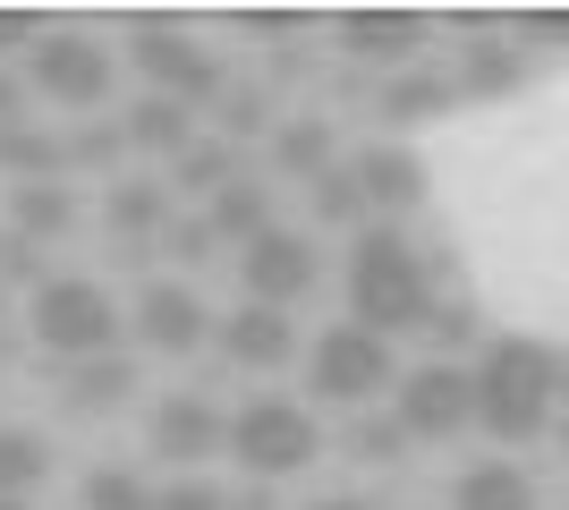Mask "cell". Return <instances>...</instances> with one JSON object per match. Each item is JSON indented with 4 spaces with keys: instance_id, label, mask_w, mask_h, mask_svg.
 Here are the masks:
<instances>
[{
    "instance_id": "obj_1",
    "label": "cell",
    "mask_w": 569,
    "mask_h": 510,
    "mask_svg": "<svg viewBox=\"0 0 569 510\" xmlns=\"http://www.w3.org/2000/svg\"><path fill=\"white\" fill-rule=\"evenodd\" d=\"M349 316L375 340L426 332L433 323V256H417L391 221H366L349 247Z\"/></svg>"
},
{
    "instance_id": "obj_2",
    "label": "cell",
    "mask_w": 569,
    "mask_h": 510,
    "mask_svg": "<svg viewBox=\"0 0 569 510\" xmlns=\"http://www.w3.org/2000/svg\"><path fill=\"white\" fill-rule=\"evenodd\" d=\"M552 391H561V358H552L545 340H493L485 366H476V426L501 434V442L545 434Z\"/></svg>"
},
{
    "instance_id": "obj_3",
    "label": "cell",
    "mask_w": 569,
    "mask_h": 510,
    "mask_svg": "<svg viewBox=\"0 0 569 510\" xmlns=\"http://www.w3.org/2000/svg\"><path fill=\"white\" fill-rule=\"evenodd\" d=\"M34 349L60 366H86V358H119V307L102 281H77V272H51L34 290Z\"/></svg>"
},
{
    "instance_id": "obj_4",
    "label": "cell",
    "mask_w": 569,
    "mask_h": 510,
    "mask_svg": "<svg viewBox=\"0 0 569 510\" xmlns=\"http://www.w3.org/2000/svg\"><path fill=\"white\" fill-rule=\"evenodd\" d=\"M230 460L256 477V486H272V477H298V468L323 460V426H315V409H298V400H247V409L230 417Z\"/></svg>"
},
{
    "instance_id": "obj_5",
    "label": "cell",
    "mask_w": 569,
    "mask_h": 510,
    "mask_svg": "<svg viewBox=\"0 0 569 510\" xmlns=\"http://www.w3.org/2000/svg\"><path fill=\"white\" fill-rule=\"evenodd\" d=\"M307 391L332 400V409H366L391 391V340H375L366 323H332V332L307 349Z\"/></svg>"
},
{
    "instance_id": "obj_6",
    "label": "cell",
    "mask_w": 569,
    "mask_h": 510,
    "mask_svg": "<svg viewBox=\"0 0 569 510\" xmlns=\"http://www.w3.org/2000/svg\"><path fill=\"white\" fill-rule=\"evenodd\" d=\"M26 86L43 102H60V111H94L111 94V51L94 34H77V26H51L43 43L26 51Z\"/></svg>"
},
{
    "instance_id": "obj_7",
    "label": "cell",
    "mask_w": 569,
    "mask_h": 510,
    "mask_svg": "<svg viewBox=\"0 0 569 510\" xmlns=\"http://www.w3.org/2000/svg\"><path fill=\"white\" fill-rule=\"evenodd\" d=\"M400 434H417V442H442V434H459L476 417V374L468 366H451V358H433V366H417V374H400Z\"/></svg>"
},
{
    "instance_id": "obj_8",
    "label": "cell",
    "mask_w": 569,
    "mask_h": 510,
    "mask_svg": "<svg viewBox=\"0 0 569 510\" xmlns=\"http://www.w3.org/2000/svg\"><path fill=\"white\" fill-rule=\"evenodd\" d=\"M128 60H137L144 77H153V94H170V102H213L221 94V60L196 34H179V26H137V43H128Z\"/></svg>"
},
{
    "instance_id": "obj_9",
    "label": "cell",
    "mask_w": 569,
    "mask_h": 510,
    "mask_svg": "<svg viewBox=\"0 0 569 510\" xmlns=\"http://www.w3.org/2000/svg\"><path fill=\"white\" fill-rule=\"evenodd\" d=\"M238 281H247V307H281L289 316V298L315 290V239H298V230L272 221L256 247H238Z\"/></svg>"
},
{
    "instance_id": "obj_10",
    "label": "cell",
    "mask_w": 569,
    "mask_h": 510,
    "mask_svg": "<svg viewBox=\"0 0 569 510\" xmlns=\"http://www.w3.org/2000/svg\"><path fill=\"white\" fill-rule=\"evenodd\" d=\"M221 442H230V417L204 391H170L162 409H153V460H179L196 477V460H213Z\"/></svg>"
},
{
    "instance_id": "obj_11",
    "label": "cell",
    "mask_w": 569,
    "mask_h": 510,
    "mask_svg": "<svg viewBox=\"0 0 569 510\" xmlns=\"http://www.w3.org/2000/svg\"><path fill=\"white\" fill-rule=\"evenodd\" d=\"M213 332V316H204V298L188 290V281H153V290L137 298V340L144 349H162V358H196V340Z\"/></svg>"
},
{
    "instance_id": "obj_12",
    "label": "cell",
    "mask_w": 569,
    "mask_h": 510,
    "mask_svg": "<svg viewBox=\"0 0 569 510\" xmlns=\"http://www.w3.org/2000/svg\"><path fill=\"white\" fill-rule=\"evenodd\" d=\"M340 43H349L357 60H400V69H417L426 18H417V9H340Z\"/></svg>"
},
{
    "instance_id": "obj_13",
    "label": "cell",
    "mask_w": 569,
    "mask_h": 510,
    "mask_svg": "<svg viewBox=\"0 0 569 510\" xmlns=\"http://www.w3.org/2000/svg\"><path fill=\"white\" fill-rule=\"evenodd\" d=\"M221 358L272 374V366L298 358V323H289L281 307H238V316H221Z\"/></svg>"
},
{
    "instance_id": "obj_14",
    "label": "cell",
    "mask_w": 569,
    "mask_h": 510,
    "mask_svg": "<svg viewBox=\"0 0 569 510\" xmlns=\"http://www.w3.org/2000/svg\"><path fill=\"white\" fill-rule=\"evenodd\" d=\"M349 170H357V188H366L375 213H417V204H426V162L408 146H366Z\"/></svg>"
},
{
    "instance_id": "obj_15",
    "label": "cell",
    "mask_w": 569,
    "mask_h": 510,
    "mask_svg": "<svg viewBox=\"0 0 569 510\" xmlns=\"http://www.w3.org/2000/svg\"><path fill=\"white\" fill-rule=\"evenodd\" d=\"M69 221H77V196L60 188V179H34V188H9V239L43 247V239H60Z\"/></svg>"
},
{
    "instance_id": "obj_16",
    "label": "cell",
    "mask_w": 569,
    "mask_h": 510,
    "mask_svg": "<svg viewBox=\"0 0 569 510\" xmlns=\"http://www.w3.org/2000/svg\"><path fill=\"white\" fill-rule=\"evenodd\" d=\"M60 391H69V409H77V417H102V409H119V400L137 391V366H128V358H86V366H60Z\"/></svg>"
},
{
    "instance_id": "obj_17",
    "label": "cell",
    "mask_w": 569,
    "mask_h": 510,
    "mask_svg": "<svg viewBox=\"0 0 569 510\" xmlns=\"http://www.w3.org/2000/svg\"><path fill=\"white\" fill-rule=\"evenodd\" d=\"M128 146L170 153V162H179V153L196 146V111H188V102H170V94H144L137 111H128Z\"/></svg>"
},
{
    "instance_id": "obj_18",
    "label": "cell",
    "mask_w": 569,
    "mask_h": 510,
    "mask_svg": "<svg viewBox=\"0 0 569 510\" xmlns=\"http://www.w3.org/2000/svg\"><path fill=\"white\" fill-rule=\"evenodd\" d=\"M221 230V239H238V247H256L263 230H272V188H263V179H247V170H238L230 188L213 196V213H204Z\"/></svg>"
},
{
    "instance_id": "obj_19",
    "label": "cell",
    "mask_w": 569,
    "mask_h": 510,
    "mask_svg": "<svg viewBox=\"0 0 569 510\" xmlns=\"http://www.w3.org/2000/svg\"><path fill=\"white\" fill-rule=\"evenodd\" d=\"M451 510H536V486H527L510 460H485L451 486Z\"/></svg>"
},
{
    "instance_id": "obj_20",
    "label": "cell",
    "mask_w": 569,
    "mask_h": 510,
    "mask_svg": "<svg viewBox=\"0 0 569 510\" xmlns=\"http://www.w3.org/2000/svg\"><path fill=\"white\" fill-rule=\"evenodd\" d=\"M527 77V51L519 43H493V34H476L468 51H459V94H510Z\"/></svg>"
},
{
    "instance_id": "obj_21",
    "label": "cell",
    "mask_w": 569,
    "mask_h": 510,
    "mask_svg": "<svg viewBox=\"0 0 569 510\" xmlns=\"http://www.w3.org/2000/svg\"><path fill=\"white\" fill-rule=\"evenodd\" d=\"M102 221H111L119 239H153V230H170V196L153 188V179H119V188L102 196Z\"/></svg>"
},
{
    "instance_id": "obj_22",
    "label": "cell",
    "mask_w": 569,
    "mask_h": 510,
    "mask_svg": "<svg viewBox=\"0 0 569 510\" xmlns=\"http://www.w3.org/2000/svg\"><path fill=\"white\" fill-rule=\"evenodd\" d=\"M43 477H51V442L34 434V426H0V493L26 502Z\"/></svg>"
},
{
    "instance_id": "obj_23",
    "label": "cell",
    "mask_w": 569,
    "mask_h": 510,
    "mask_svg": "<svg viewBox=\"0 0 569 510\" xmlns=\"http://www.w3.org/2000/svg\"><path fill=\"white\" fill-rule=\"evenodd\" d=\"M451 94H459V77H442V69H400L391 86H382V120H433Z\"/></svg>"
},
{
    "instance_id": "obj_24",
    "label": "cell",
    "mask_w": 569,
    "mask_h": 510,
    "mask_svg": "<svg viewBox=\"0 0 569 510\" xmlns=\"http://www.w3.org/2000/svg\"><path fill=\"white\" fill-rule=\"evenodd\" d=\"M238 179V153L221 146V137H196L179 162H170V188H188V196H221Z\"/></svg>"
},
{
    "instance_id": "obj_25",
    "label": "cell",
    "mask_w": 569,
    "mask_h": 510,
    "mask_svg": "<svg viewBox=\"0 0 569 510\" xmlns=\"http://www.w3.org/2000/svg\"><path fill=\"white\" fill-rule=\"evenodd\" d=\"M60 137H43V128H0V170H18V188H34V179H60Z\"/></svg>"
},
{
    "instance_id": "obj_26",
    "label": "cell",
    "mask_w": 569,
    "mask_h": 510,
    "mask_svg": "<svg viewBox=\"0 0 569 510\" xmlns=\"http://www.w3.org/2000/svg\"><path fill=\"white\" fill-rule=\"evenodd\" d=\"M272 162H281V170H298V179L315 188V179L332 170V128H323V120H289L281 137H272Z\"/></svg>"
},
{
    "instance_id": "obj_27",
    "label": "cell",
    "mask_w": 569,
    "mask_h": 510,
    "mask_svg": "<svg viewBox=\"0 0 569 510\" xmlns=\"http://www.w3.org/2000/svg\"><path fill=\"white\" fill-rule=\"evenodd\" d=\"M86 510H162V493L144 486L137 468H94L86 477Z\"/></svg>"
},
{
    "instance_id": "obj_28",
    "label": "cell",
    "mask_w": 569,
    "mask_h": 510,
    "mask_svg": "<svg viewBox=\"0 0 569 510\" xmlns=\"http://www.w3.org/2000/svg\"><path fill=\"white\" fill-rule=\"evenodd\" d=\"M315 221H366V188H357V170H323L315 179Z\"/></svg>"
},
{
    "instance_id": "obj_29",
    "label": "cell",
    "mask_w": 569,
    "mask_h": 510,
    "mask_svg": "<svg viewBox=\"0 0 569 510\" xmlns=\"http://www.w3.org/2000/svg\"><path fill=\"white\" fill-rule=\"evenodd\" d=\"M162 247L179 256V264H204V256L221 247V230H213V221H170V230H162Z\"/></svg>"
},
{
    "instance_id": "obj_30",
    "label": "cell",
    "mask_w": 569,
    "mask_h": 510,
    "mask_svg": "<svg viewBox=\"0 0 569 510\" xmlns=\"http://www.w3.org/2000/svg\"><path fill=\"white\" fill-rule=\"evenodd\" d=\"M162 510H238L221 486H204V477H179V486L162 493Z\"/></svg>"
},
{
    "instance_id": "obj_31",
    "label": "cell",
    "mask_w": 569,
    "mask_h": 510,
    "mask_svg": "<svg viewBox=\"0 0 569 510\" xmlns=\"http://www.w3.org/2000/svg\"><path fill=\"white\" fill-rule=\"evenodd\" d=\"M43 34H51V26L34 18V9H0V51H34Z\"/></svg>"
},
{
    "instance_id": "obj_32",
    "label": "cell",
    "mask_w": 569,
    "mask_h": 510,
    "mask_svg": "<svg viewBox=\"0 0 569 510\" xmlns=\"http://www.w3.org/2000/svg\"><path fill=\"white\" fill-rule=\"evenodd\" d=\"M0 272H9V281H26V290H43V281H51V272H43V256H34L26 239H9V247H0Z\"/></svg>"
},
{
    "instance_id": "obj_33",
    "label": "cell",
    "mask_w": 569,
    "mask_h": 510,
    "mask_svg": "<svg viewBox=\"0 0 569 510\" xmlns=\"http://www.w3.org/2000/svg\"><path fill=\"white\" fill-rule=\"evenodd\" d=\"M426 332L442 340V349H459V340L476 332V307H468V298H459V307H433V323H426Z\"/></svg>"
},
{
    "instance_id": "obj_34",
    "label": "cell",
    "mask_w": 569,
    "mask_h": 510,
    "mask_svg": "<svg viewBox=\"0 0 569 510\" xmlns=\"http://www.w3.org/2000/svg\"><path fill=\"white\" fill-rule=\"evenodd\" d=\"M221 111H230V120H221L230 137H256V128H263V94H247V86H238V94L221 102Z\"/></svg>"
},
{
    "instance_id": "obj_35",
    "label": "cell",
    "mask_w": 569,
    "mask_h": 510,
    "mask_svg": "<svg viewBox=\"0 0 569 510\" xmlns=\"http://www.w3.org/2000/svg\"><path fill=\"white\" fill-rule=\"evenodd\" d=\"M400 417H382V426H366V434H357V451H366V460H391V451H400Z\"/></svg>"
},
{
    "instance_id": "obj_36",
    "label": "cell",
    "mask_w": 569,
    "mask_h": 510,
    "mask_svg": "<svg viewBox=\"0 0 569 510\" xmlns=\"http://www.w3.org/2000/svg\"><path fill=\"white\" fill-rule=\"evenodd\" d=\"M26 94H34V86L0 69V128H26Z\"/></svg>"
},
{
    "instance_id": "obj_37",
    "label": "cell",
    "mask_w": 569,
    "mask_h": 510,
    "mask_svg": "<svg viewBox=\"0 0 569 510\" xmlns=\"http://www.w3.org/2000/svg\"><path fill=\"white\" fill-rule=\"evenodd\" d=\"M527 34H536V43H569V9H536Z\"/></svg>"
},
{
    "instance_id": "obj_38",
    "label": "cell",
    "mask_w": 569,
    "mask_h": 510,
    "mask_svg": "<svg viewBox=\"0 0 569 510\" xmlns=\"http://www.w3.org/2000/svg\"><path fill=\"white\" fill-rule=\"evenodd\" d=\"M315 510H366V502H349V493H332V502H315Z\"/></svg>"
},
{
    "instance_id": "obj_39",
    "label": "cell",
    "mask_w": 569,
    "mask_h": 510,
    "mask_svg": "<svg viewBox=\"0 0 569 510\" xmlns=\"http://www.w3.org/2000/svg\"><path fill=\"white\" fill-rule=\"evenodd\" d=\"M0 510H34V502H9V493H0Z\"/></svg>"
},
{
    "instance_id": "obj_40",
    "label": "cell",
    "mask_w": 569,
    "mask_h": 510,
    "mask_svg": "<svg viewBox=\"0 0 569 510\" xmlns=\"http://www.w3.org/2000/svg\"><path fill=\"white\" fill-rule=\"evenodd\" d=\"M561 400H569V358H561Z\"/></svg>"
},
{
    "instance_id": "obj_41",
    "label": "cell",
    "mask_w": 569,
    "mask_h": 510,
    "mask_svg": "<svg viewBox=\"0 0 569 510\" xmlns=\"http://www.w3.org/2000/svg\"><path fill=\"white\" fill-rule=\"evenodd\" d=\"M0 247H9V239H0Z\"/></svg>"
}]
</instances>
